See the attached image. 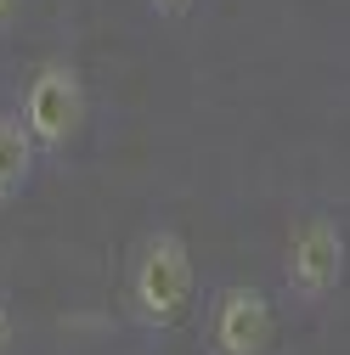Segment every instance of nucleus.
<instances>
[{
	"label": "nucleus",
	"instance_id": "obj_8",
	"mask_svg": "<svg viewBox=\"0 0 350 355\" xmlns=\"http://www.w3.org/2000/svg\"><path fill=\"white\" fill-rule=\"evenodd\" d=\"M17 12H23V0H0V34L17 23Z\"/></svg>",
	"mask_w": 350,
	"mask_h": 355
},
{
	"label": "nucleus",
	"instance_id": "obj_6",
	"mask_svg": "<svg viewBox=\"0 0 350 355\" xmlns=\"http://www.w3.org/2000/svg\"><path fill=\"white\" fill-rule=\"evenodd\" d=\"M142 6H147L153 17H164V23H181V17H192L198 0H142Z\"/></svg>",
	"mask_w": 350,
	"mask_h": 355
},
{
	"label": "nucleus",
	"instance_id": "obj_1",
	"mask_svg": "<svg viewBox=\"0 0 350 355\" xmlns=\"http://www.w3.org/2000/svg\"><path fill=\"white\" fill-rule=\"evenodd\" d=\"M192 288H198L192 248H187V237L175 226H147L136 243H130L119 293H124V322L142 338H164L175 322H181L187 304H192Z\"/></svg>",
	"mask_w": 350,
	"mask_h": 355
},
{
	"label": "nucleus",
	"instance_id": "obj_5",
	"mask_svg": "<svg viewBox=\"0 0 350 355\" xmlns=\"http://www.w3.org/2000/svg\"><path fill=\"white\" fill-rule=\"evenodd\" d=\"M34 169H40V153L28 141V130L17 124L12 107H0V209L34 187Z\"/></svg>",
	"mask_w": 350,
	"mask_h": 355
},
{
	"label": "nucleus",
	"instance_id": "obj_4",
	"mask_svg": "<svg viewBox=\"0 0 350 355\" xmlns=\"http://www.w3.org/2000/svg\"><path fill=\"white\" fill-rule=\"evenodd\" d=\"M277 338V310L254 282H221L203 299L198 349L203 355H272Z\"/></svg>",
	"mask_w": 350,
	"mask_h": 355
},
{
	"label": "nucleus",
	"instance_id": "obj_7",
	"mask_svg": "<svg viewBox=\"0 0 350 355\" xmlns=\"http://www.w3.org/2000/svg\"><path fill=\"white\" fill-rule=\"evenodd\" d=\"M12 333H17V322H12V299H6V288H0V355H12Z\"/></svg>",
	"mask_w": 350,
	"mask_h": 355
},
{
	"label": "nucleus",
	"instance_id": "obj_2",
	"mask_svg": "<svg viewBox=\"0 0 350 355\" xmlns=\"http://www.w3.org/2000/svg\"><path fill=\"white\" fill-rule=\"evenodd\" d=\"M17 124L28 130V141L40 158H68L85 136V119H91V96H85V73L68 57H46L34 62V73L17 91Z\"/></svg>",
	"mask_w": 350,
	"mask_h": 355
},
{
	"label": "nucleus",
	"instance_id": "obj_3",
	"mask_svg": "<svg viewBox=\"0 0 350 355\" xmlns=\"http://www.w3.org/2000/svg\"><path fill=\"white\" fill-rule=\"evenodd\" d=\"M344 288V220L333 209H305L288 226L283 248V293L294 310L317 316Z\"/></svg>",
	"mask_w": 350,
	"mask_h": 355
}]
</instances>
